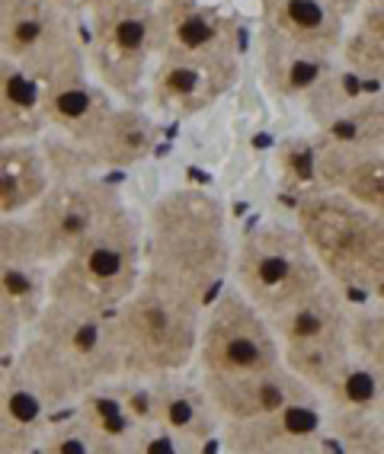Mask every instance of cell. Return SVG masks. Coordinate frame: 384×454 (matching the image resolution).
<instances>
[{"label": "cell", "instance_id": "29", "mask_svg": "<svg viewBox=\"0 0 384 454\" xmlns=\"http://www.w3.org/2000/svg\"><path fill=\"white\" fill-rule=\"evenodd\" d=\"M336 454H384V400L372 410H327Z\"/></svg>", "mask_w": 384, "mask_h": 454}, {"label": "cell", "instance_id": "38", "mask_svg": "<svg viewBox=\"0 0 384 454\" xmlns=\"http://www.w3.org/2000/svg\"><path fill=\"white\" fill-rule=\"evenodd\" d=\"M115 454H129V451H125V448H119V451H115Z\"/></svg>", "mask_w": 384, "mask_h": 454}, {"label": "cell", "instance_id": "14", "mask_svg": "<svg viewBox=\"0 0 384 454\" xmlns=\"http://www.w3.org/2000/svg\"><path fill=\"white\" fill-rule=\"evenodd\" d=\"M33 330L45 336L55 349L65 352L74 365L81 368L90 387L122 378V358H119V342H115L113 314L65 308V304L51 301Z\"/></svg>", "mask_w": 384, "mask_h": 454}, {"label": "cell", "instance_id": "19", "mask_svg": "<svg viewBox=\"0 0 384 454\" xmlns=\"http://www.w3.org/2000/svg\"><path fill=\"white\" fill-rule=\"evenodd\" d=\"M212 390V400L224 422H247L272 416L298 400L314 397V390L298 378L288 365L270 368L260 374H244V378H202Z\"/></svg>", "mask_w": 384, "mask_h": 454}, {"label": "cell", "instance_id": "30", "mask_svg": "<svg viewBox=\"0 0 384 454\" xmlns=\"http://www.w3.org/2000/svg\"><path fill=\"white\" fill-rule=\"evenodd\" d=\"M115 451L119 448L109 445L106 438L99 435L87 419H81L74 410L67 416H61V419H51L39 448V454H115Z\"/></svg>", "mask_w": 384, "mask_h": 454}, {"label": "cell", "instance_id": "31", "mask_svg": "<svg viewBox=\"0 0 384 454\" xmlns=\"http://www.w3.org/2000/svg\"><path fill=\"white\" fill-rule=\"evenodd\" d=\"M349 342L356 356L384 372V294L352 304Z\"/></svg>", "mask_w": 384, "mask_h": 454}, {"label": "cell", "instance_id": "32", "mask_svg": "<svg viewBox=\"0 0 384 454\" xmlns=\"http://www.w3.org/2000/svg\"><path fill=\"white\" fill-rule=\"evenodd\" d=\"M336 138H359L384 151V93H362L349 113L330 129Z\"/></svg>", "mask_w": 384, "mask_h": 454}, {"label": "cell", "instance_id": "8", "mask_svg": "<svg viewBox=\"0 0 384 454\" xmlns=\"http://www.w3.org/2000/svg\"><path fill=\"white\" fill-rule=\"evenodd\" d=\"M352 294L336 282H324L317 292L272 317L276 336L282 342V358L308 387L327 381L336 368L352 356L349 324H352Z\"/></svg>", "mask_w": 384, "mask_h": 454}, {"label": "cell", "instance_id": "22", "mask_svg": "<svg viewBox=\"0 0 384 454\" xmlns=\"http://www.w3.org/2000/svg\"><path fill=\"white\" fill-rule=\"evenodd\" d=\"M55 183L42 141H0V218L29 215Z\"/></svg>", "mask_w": 384, "mask_h": 454}, {"label": "cell", "instance_id": "33", "mask_svg": "<svg viewBox=\"0 0 384 454\" xmlns=\"http://www.w3.org/2000/svg\"><path fill=\"white\" fill-rule=\"evenodd\" d=\"M122 448L129 454H208L212 451V445L196 442V438H186V435H180V432H170V429H164V426H154V422L138 426Z\"/></svg>", "mask_w": 384, "mask_h": 454}, {"label": "cell", "instance_id": "10", "mask_svg": "<svg viewBox=\"0 0 384 454\" xmlns=\"http://www.w3.org/2000/svg\"><path fill=\"white\" fill-rule=\"evenodd\" d=\"M42 147L55 167L58 179L99 176L109 170L138 167L157 147V122L141 103H119L106 125L93 138L74 145L55 131L42 135Z\"/></svg>", "mask_w": 384, "mask_h": 454}, {"label": "cell", "instance_id": "23", "mask_svg": "<svg viewBox=\"0 0 384 454\" xmlns=\"http://www.w3.org/2000/svg\"><path fill=\"white\" fill-rule=\"evenodd\" d=\"M260 13L263 29L324 55H340L349 23L330 0H260Z\"/></svg>", "mask_w": 384, "mask_h": 454}, {"label": "cell", "instance_id": "25", "mask_svg": "<svg viewBox=\"0 0 384 454\" xmlns=\"http://www.w3.org/2000/svg\"><path fill=\"white\" fill-rule=\"evenodd\" d=\"M49 135L39 81L0 58V141H39Z\"/></svg>", "mask_w": 384, "mask_h": 454}, {"label": "cell", "instance_id": "15", "mask_svg": "<svg viewBox=\"0 0 384 454\" xmlns=\"http://www.w3.org/2000/svg\"><path fill=\"white\" fill-rule=\"evenodd\" d=\"M39 90L49 131L74 141V145L93 138L106 125L109 115L115 113V106H119V99L93 77L87 61L65 67L61 74L42 81Z\"/></svg>", "mask_w": 384, "mask_h": 454}, {"label": "cell", "instance_id": "5", "mask_svg": "<svg viewBox=\"0 0 384 454\" xmlns=\"http://www.w3.org/2000/svg\"><path fill=\"white\" fill-rule=\"evenodd\" d=\"M87 17V65L119 103H141L164 51V13L157 0H115Z\"/></svg>", "mask_w": 384, "mask_h": 454}, {"label": "cell", "instance_id": "17", "mask_svg": "<svg viewBox=\"0 0 384 454\" xmlns=\"http://www.w3.org/2000/svg\"><path fill=\"white\" fill-rule=\"evenodd\" d=\"M49 262L29 256H0V352L4 362L20 352L26 336L51 304Z\"/></svg>", "mask_w": 384, "mask_h": 454}, {"label": "cell", "instance_id": "28", "mask_svg": "<svg viewBox=\"0 0 384 454\" xmlns=\"http://www.w3.org/2000/svg\"><path fill=\"white\" fill-rule=\"evenodd\" d=\"M74 413L90 422L93 429L115 448H122L131 438V432L138 429V426H145L138 419V413H135V406H131V397L129 390H125L122 378L87 390L81 403L74 406Z\"/></svg>", "mask_w": 384, "mask_h": 454}, {"label": "cell", "instance_id": "16", "mask_svg": "<svg viewBox=\"0 0 384 454\" xmlns=\"http://www.w3.org/2000/svg\"><path fill=\"white\" fill-rule=\"evenodd\" d=\"M340 192L384 218V151L359 138L330 135L314 151V186Z\"/></svg>", "mask_w": 384, "mask_h": 454}, {"label": "cell", "instance_id": "18", "mask_svg": "<svg viewBox=\"0 0 384 454\" xmlns=\"http://www.w3.org/2000/svg\"><path fill=\"white\" fill-rule=\"evenodd\" d=\"M147 400H151V422L154 426H164L170 432H180L186 438L218 448L224 419L212 400V390L196 368L147 381Z\"/></svg>", "mask_w": 384, "mask_h": 454}, {"label": "cell", "instance_id": "21", "mask_svg": "<svg viewBox=\"0 0 384 454\" xmlns=\"http://www.w3.org/2000/svg\"><path fill=\"white\" fill-rule=\"evenodd\" d=\"M164 13V49L208 58H240L238 26L218 7L202 0H176L161 7Z\"/></svg>", "mask_w": 384, "mask_h": 454}, {"label": "cell", "instance_id": "37", "mask_svg": "<svg viewBox=\"0 0 384 454\" xmlns=\"http://www.w3.org/2000/svg\"><path fill=\"white\" fill-rule=\"evenodd\" d=\"M157 4H161V7H167V4H176V0H157Z\"/></svg>", "mask_w": 384, "mask_h": 454}, {"label": "cell", "instance_id": "20", "mask_svg": "<svg viewBox=\"0 0 384 454\" xmlns=\"http://www.w3.org/2000/svg\"><path fill=\"white\" fill-rule=\"evenodd\" d=\"M4 365L23 374L26 381L42 394V400L51 406V413H71L74 406L83 400V394L93 390L81 374V368L35 330L26 336L17 356L7 358Z\"/></svg>", "mask_w": 384, "mask_h": 454}, {"label": "cell", "instance_id": "36", "mask_svg": "<svg viewBox=\"0 0 384 454\" xmlns=\"http://www.w3.org/2000/svg\"><path fill=\"white\" fill-rule=\"evenodd\" d=\"M58 4H65V7H71L74 13H81V0H58Z\"/></svg>", "mask_w": 384, "mask_h": 454}, {"label": "cell", "instance_id": "6", "mask_svg": "<svg viewBox=\"0 0 384 454\" xmlns=\"http://www.w3.org/2000/svg\"><path fill=\"white\" fill-rule=\"evenodd\" d=\"M231 282L272 320L330 278L294 221H256L238 237Z\"/></svg>", "mask_w": 384, "mask_h": 454}, {"label": "cell", "instance_id": "3", "mask_svg": "<svg viewBox=\"0 0 384 454\" xmlns=\"http://www.w3.org/2000/svg\"><path fill=\"white\" fill-rule=\"evenodd\" d=\"M294 224L311 244L330 282L349 294H384V218L327 189L294 199Z\"/></svg>", "mask_w": 384, "mask_h": 454}, {"label": "cell", "instance_id": "2", "mask_svg": "<svg viewBox=\"0 0 384 454\" xmlns=\"http://www.w3.org/2000/svg\"><path fill=\"white\" fill-rule=\"evenodd\" d=\"M208 301L145 276L122 308L113 310L122 378L154 381L196 368Z\"/></svg>", "mask_w": 384, "mask_h": 454}, {"label": "cell", "instance_id": "7", "mask_svg": "<svg viewBox=\"0 0 384 454\" xmlns=\"http://www.w3.org/2000/svg\"><path fill=\"white\" fill-rule=\"evenodd\" d=\"M286 365L276 326L238 285H221L205 304L196 372L202 378H244Z\"/></svg>", "mask_w": 384, "mask_h": 454}, {"label": "cell", "instance_id": "35", "mask_svg": "<svg viewBox=\"0 0 384 454\" xmlns=\"http://www.w3.org/2000/svg\"><path fill=\"white\" fill-rule=\"evenodd\" d=\"M106 4H115V0H81V13H90V10L106 7Z\"/></svg>", "mask_w": 384, "mask_h": 454}, {"label": "cell", "instance_id": "34", "mask_svg": "<svg viewBox=\"0 0 384 454\" xmlns=\"http://www.w3.org/2000/svg\"><path fill=\"white\" fill-rule=\"evenodd\" d=\"M330 4H333V7L340 10V13H343L346 20H352L362 7H365L368 0H330Z\"/></svg>", "mask_w": 384, "mask_h": 454}, {"label": "cell", "instance_id": "24", "mask_svg": "<svg viewBox=\"0 0 384 454\" xmlns=\"http://www.w3.org/2000/svg\"><path fill=\"white\" fill-rule=\"evenodd\" d=\"M51 426V406L42 394L4 365L0 374V454H39Z\"/></svg>", "mask_w": 384, "mask_h": 454}, {"label": "cell", "instance_id": "26", "mask_svg": "<svg viewBox=\"0 0 384 454\" xmlns=\"http://www.w3.org/2000/svg\"><path fill=\"white\" fill-rule=\"evenodd\" d=\"M340 61L356 81L384 90V0H368L346 23Z\"/></svg>", "mask_w": 384, "mask_h": 454}, {"label": "cell", "instance_id": "13", "mask_svg": "<svg viewBox=\"0 0 384 454\" xmlns=\"http://www.w3.org/2000/svg\"><path fill=\"white\" fill-rule=\"evenodd\" d=\"M218 454H336L320 397L298 400L272 416L224 422Z\"/></svg>", "mask_w": 384, "mask_h": 454}, {"label": "cell", "instance_id": "27", "mask_svg": "<svg viewBox=\"0 0 384 454\" xmlns=\"http://www.w3.org/2000/svg\"><path fill=\"white\" fill-rule=\"evenodd\" d=\"M317 397L330 413H340V410H372V406H378L384 400V372L352 352L343 365L320 384Z\"/></svg>", "mask_w": 384, "mask_h": 454}, {"label": "cell", "instance_id": "1", "mask_svg": "<svg viewBox=\"0 0 384 454\" xmlns=\"http://www.w3.org/2000/svg\"><path fill=\"white\" fill-rule=\"evenodd\" d=\"M141 250L145 276L212 301L231 282L238 240L218 195L202 186H170L141 218Z\"/></svg>", "mask_w": 384, "mask_h": 454}, {"label": "cell", "instance_id": "4", "mask_svg": "<svg viewBox=\"0 0 384 454\" xmlns=\"http://www.w3.org/2000/svg\"><path fill=\"white\" fill-rule=\"evenodd\" d=\"M145 278L141 218L129 202L65 260L51 269V301L77 310L113 314L131 298Z\"/></svg>", "mask_w": 384, "mask_h": 454}, {"label": "cell", "instance_id": "9", "mask_svg": "<svg viewBox=\"0 0 384 454\" xmlns=\"http://www.w3.org/2000/svg\"><path fill=\"white\" fill-rule=\"evenodd\" d=\"M77 13L58 0H0V58L35 81L87 61Z\"/></svg>", "mask_w": 384, "mask_h": 454}, {"label": "cell", "instance_id": "11", "mask_svg": "<svg viewBox=\"0 0 384 454\" xmlns=\"http://www.w3.org/2000/svg\"><path fill=\"white\" fill-rule=\"evenodd\" d=\"M122 205V192L106 179H58L51 192L26 215L35 234V244H39V256L49 266L61 262Z\"/></svg>", "mask_w": 384, "mask_h": 454}, {"label": "cell", "instance_id": "12", "mask_svg": "<svg viewBox=\"0 0 384 454\" xmlns=\"http://www.w3.org/2000/svg\"><path fill=\"white\" fill-rule=\"evenodd\" d=\"M240 81V58H208L164 49L147 81L145 99L170 119L208 113Z\"/></svg>", "mask_w": 384, "mask_h": 454}]
</instances>
